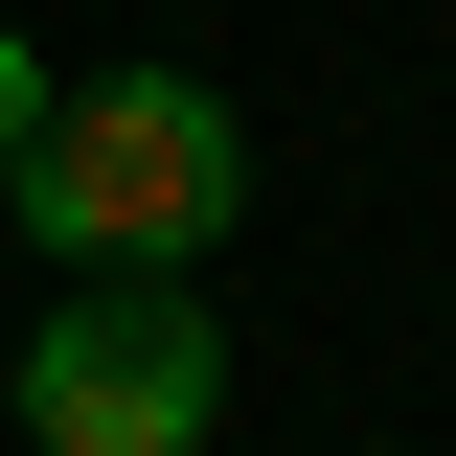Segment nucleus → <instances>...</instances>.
<instances>
[{
	"instance_id": "1",
	"label": "nucleus",
	"mask_w": 456,
	"mask_h": 456,
	"mask_svg": "<svg viewBox=\"0 0 456 456\" xmlns=\"http://www.w3.org/2000/svg\"><path fill=\"white\" fill-rule=\"evenodd\" d=\"M0 206L46 228L69 274H183V251L251 206V137H228V92H206V69H92V92H46V114H23Z\"/></svg>"
},
{
	"instance_id": "3",
	"label": "nucleus",
	"mask_w": 456,
	"mask_h": 456,
	"mask_svg": "<svg viewBox=\"0 0 456 456\" xmlns=\"http://www.w3.org/2000/svg\"><path fill=\"white\" fill-rule=\"evenodd\" d=\"M23 114H46V69H23V46H0V160H23Z\"/></svg>"
},
{
	"instance_id": "2",
	"label": "nucleus",
	"mask_w": 456,
	"mask_h": 456,
	"mask_svg": "<svg viewBox=\"0 0 456 456\" xmlns=\"http://www.w3.org/2000/svg\"><path fill=\"white\" fill-rule=\"evenodd\" d=\"M206 411H228V342H206L183 274L46 297V342H23V434L46 456H206Z\"/></svg>"
}]
</instances>
